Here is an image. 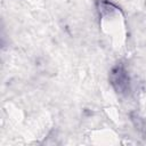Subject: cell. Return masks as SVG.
<instances>
[{"mask_svg":"<svg viewBox=\"0 0 146 146\" xmlns=\"http://www.w3.org/2000/svg\"><path fill=\"white\" fill-rule=\"evenodd\" d=\"M112 81L113 84H117V90L120 91H124L128 87V79L125 75V72L122 71L121 68H116L115 71H113L112 73Z\"/></svg>","mask_w":146,"mask_h":146,"instance_id":"1","label":"cell"}]
</instances>
